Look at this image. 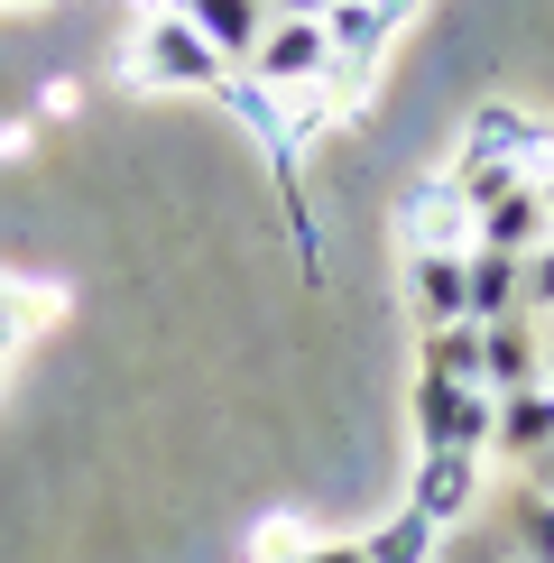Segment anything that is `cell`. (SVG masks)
<instances>
[{"mask_svg":"<svg viewBox=\"0 0 554 563\" xmlns=\"http://www.w3.org/2000/svg\"><path fill=\"white\" fill-rule=\"evenodd\" d=\"M222 75H231V65L185 29V19H138V29H130L121 84H138V92H222Z\"/></svg>","mask_w":554,"mask_h":563,"instance_id":"obj_1","label":"cell"},{"mask_svg":"<svg viewBox=\"0 0 554 563\" xmlns=\"http://www.w3.org/2000/svg\"><path fill=\"white\" fill-rule=\"evenodd\" d=\"M398 241H407V260H472V203L453 195V176H416L407 185Z\"/></svg>","mask_w":554,"mask_h":563,"instance_id":"obj_2","label":"cell"},{"mask_svg":"<svg viewBox=\"0 0 554 563\" xmlns=\"http://www.w3.org/2000/svg\"><path fill=\"white\" fill-rule=\"evenodd\" d=\"M241 75H259L268 92L323 84V75H333V46H323V19H268V29H259V56H250Z\"/></svg>","mask_w":554,"mask_h":563,"instance_id":"obj_3","label":"cell"},{"mask_svg":"<svg viewBox=\"0 0 554 563\" xmlns=\"http://www.w3.org/2000/svg\"><path fill=\"white\" fill-rule=\"evenodd\" d=\"M462 157H499V167H518V176H545L554 167V130L527 121L518 102H480L472 130H462Z\"/></svg>","mask_w":554,"mask_h":563,"instance_id":"obj_4","label":"cell"},{"mask_svg":"<svg viewBox=\"0 0 554 563\" xmlns=\"http://www.w3.org/2000/svg\"><path fill=\"white\" fill-rule=\"evenodd\" d=\"M472 499H480V453H462V443H434V453H416V481H407V508H416V518L453 527Z\"/></svg>","mask_w":554,"mask_h":563,"instance_id":"obj_5","label":"cell"},{"mask_svg":"<svg viewBox=\"0 0 554 563\" xmlns=\"http://www.w3.org/2000/svg\"><path fill=\"white\" fill-rule=\"evenodd\" d=\"M536 351H545V333L527 314L480 323V388H490V397H527V388H536Z\"/></svg>","mask_w":554,"mask_h":563,"instance_id":"obj_6","label":"cell"},{"mask_svg":"<svg viewBox=\"0 0 554 563\" xmlns=\"http://www.w3.org/2000/svg\"><path fill=\"white\" fill-rule=\"evenodd\" d=\"M176 19H185V29H195L203 46H213L231 75H241V65L259 56V29H268V10H259V0H185Z\"/></svg>","mask_w":554,"mask_h":563,"instance_id":"obj_7","label":"cell"},{"mask_svg":"<svg viewBox=\"0 0 554 563\" xmlns=\"http://www.w3.org/2000/svg\"><path fill=\"white\" fill-rule=\"evenodd\" d=\"M462 305H472V323L527 314V260H508V250H472V260H462Z\"/></svg>","mask_w":554,"mask_h":563,"instance_id":"obj_8","label":"cell"},{"mask_svg":"<svg viewBox=\"0 0 554 563\" xmlns=\"http://www.w3.org/2000/svg\"><path fill=\"white\" fill-rule=\"evenodd\" d=\"M536 241H545V203H536V176H527L518 195H499L490 213H472V250H508V260H527Z\"/></svg>","mask_w":554,"mask_h":563,"instance_id":"obj_9","label":"cell"},{"mask_svg":"<svg viewBox=\"0 0 554 563\" xmlns=\"http://www.w3.org/2000/svg\"><path fill=\"white\" fill-rule=\"evenodd\" d=\"M545 443H554V388L499 397V434H490V453H508V462H536Z\"/></svg>","mask_w":554,"mask_h":563,"instance_id":"obj_10","label":"cell"},{"mask_svg":"<svg viewBox=\"0 0 554 563\" xmlns=\"http://www.w3.org/2000/svg\"><path fill=\"white\" fill-rule=\"evenodd\" d=\"M407 296H416V323H472V305H462V260H407Z\"/></svg>","mask_w":554,"mask_h":563,"instance_id":"obj_11","label":"cell"},{"mask_svg":"<svg viewBox=\"0 0 554 563\" xmlns=\"http://www.w3.org/2000/svg\"><path fill=\"white\" fill-rule=\"evenodd\" d=\"M222 102H231V121L259 139V148H287V102H277L259 75H222Z\"/></svg>","mask_w":554,"mask_h":563,"instance_id":"obj_12","label":"cell"},{"mask_svg":"<svg viewBox=\"0 0 554 563\" xmlns=\"http://www.w3.org/2000/svg\"><path fill=\"white\" fill-rule=\"evenodd\" d=\"M425 369L453 388H480V323H434L425 333Z\"/></svg>","mask_w":554,"mask_h":563,"instance_id":"obj_13","label":"cell"},{"mask_svg":"<svg viewBox=\"0 0 554 563\" xmlns=\"http://www.w3.org/2000/svg\"><path fill=\"white\" fill-rule=\"evenodd\" d=\"M462 397H472V388H453V379H434V369H416V453L453 443V416H462Z\"/></svg>","mask_w":554,"mask_h":563,"instance_id":"obj_14","label":"cell"},{"mask_svg":"<svg viewBox=\"0 0 554 563\" xmlns=\"http://www.w3.org/2000/svg\"><path fill=\"white\" fill-rule=\"evenodd\" d=\"M434 536H444L434 518H416V508H398V518H388L379 536H361V554H369V563H425V554H434Z\"/></svg>","mask_w":554,"mask_h":563,"instance_id":"obj_15","label":"cell"},{"mask_svg":"<svg viewBox=\"0 0 554 563\" xmlns=\"http://www.w3.org/2000/svg\"><path fill=\"white\" fill-rule=\"evenodd\" d=\"M508 536L527 545V563H554V499L545 489H527V499L508 508Z\"/></svg>","mask_w":554,"mask_h":563,"instance_id":"obj_16","label":"cell"},{"mask_svg":"<svg viewBox=\"0 0 554 563\" xmlns=\"http://www.w3.org/2000/svg\"><path fill=\"white\" fill-rule=\"evenodd\" d=\"M527 323H554V241L527 250Z\"/></svg>","mask_w":554,"mask_h":563,"instance_id":"obj_17","label":"cell"},{"mask_svg":"<svg viewBox=\"0 0 554 563\" xmlns=\"http://www.w3.org/2000/svg\"><path fill=\"white\" fill-rule=\"evenodd\" d=\"M296 563H369L361 545H342V536H333V545H296Z\"/></svg>","mask_w":554,"mask_h":563,"instance_id":"obj_18","label":"cell"},{"mask_svg":"<svg viewBox=\"0 0 554 563\" xmlns=\"http://www.w3.org/2000/svg\"><path fill=\"white\" fill-rule=\"evenodd\" d=\"M259 10H268V19H323L333 0H259Z\"/></svg>","mask_w":554,"mask_h":563,"instance_id":"obj_19","label":"cell"},{"mask_svg":"<svg viewBox=\"0 0 554 563\" xmlns=\"http://www.w3.org/2000/svg\"><path fill=\"white\" fill-rule=\"evenodd\" d=\"M527 489H545V499H554V443H545L536 462H527Z\"/></svg>","mask_w":554,"mask_h":563,"instance_id":"obj_20","label":"cell"},{"mask_svg":"<svg viewBox=\"0 0 554 563\" xmlns=\"http://www.w3.org/2000/svg\"><path fill=\"white\" fill-rule=\"evenodd\" d=\"M545 333V351H536V388H554V323H536Z\"/></svg>","mask_w":554,"mask_h":563,"instance_id":"obj_21","label":"cell"},{"mask_svg":"<svg viewBox=\"0 0 554 563\" xmlns=\"http://www.w3.org/2000/svg\"><path fill=\"white\" fill-rule=\"evenodd\" d=\"M536 203H545V241H554V167L536 176Z\"/></svg>","mask_w":554,"mask_h":563,"instance_id":"obj_22","label":"cell"},{"mask_svg":"<svg viewBox=\"0 0 554 563\" xmlns=\"http://www.w3.org/2000/svg\"><path fill=\"white\" fill-rule=\"evenodd\" d=\"M0 361H10V333H0Z\"/></svg>","mask_w":554,"mask_h":563,"instance_id":"obj_23","label":"cell"},{"mask_svg":"<svg viewBox=\"0 0 554 563\" xmlns=\"http://www.w3.org/2000/svg\"><path fill=\"white\" fill-rule=\"evenodd\" d=\"M10 10H29V0H10Z\"/></svg>","mask_w":554,"mask_h":563,"instance_id":"obj_24","label":"cell"}]
</instances>
